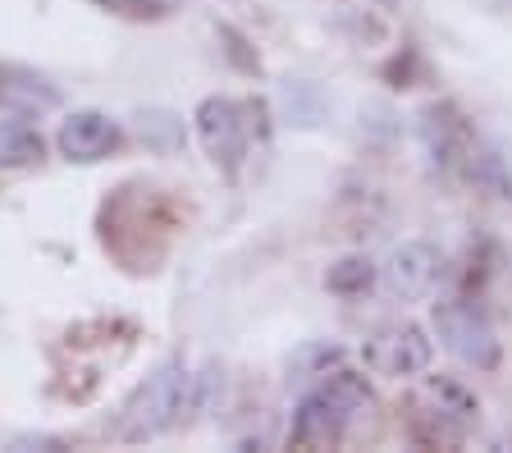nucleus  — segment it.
<instances>
[{"mask_svg": "<svg viewBox=\"0 0 512 453\" xmlns=\"http://www.w3.org/2000/svg\"><path fill=\"white\" fill-rule=\"evenodd\" d=\"M366 408H371V389H366L362 376H352V371L320 376V385L293 412V444H302V449H334Z\"/></svg>", "mask_w": 512, "mask_h": 453, "instance_id": "obj_1", "label": "nucleus"}, {"mask_svg": "<svg viewBox=\"0 0 512 453\" xmlns=\"http://www.w3.org/2000/svg\"><path fill=\"white\" fill-rule=\"evenodd\" d=\"M183 394H188V367L174 357V362L156 367L133 389V399L119 412V440L142 444V440H156L160 431H170L174 421H183Z\"/></svg>", "mask_w": 512, "mask_h": 453, "instance_id": "obj_2", "label": "nucleus"}, {"mask_svg": "<svg viewBox=\"0 0 512 453\" xmlns=\"http://www.w3.org/2000/svg\"><path fill=\"white\" fill-rule=\"evenodd\" d=\"M435 335L448 353L458 357L462 367L471 371H494L499 367V335H494L490 316L480 312L471 298H448V302H435Z\"/></svg>", "mask_w": 512, "mask_h": 453, "instance_id": "obj_3", "label": "nucleus"}, {"mask_svg": "<svg viewBox=\"0 0 512 453\" xmlns=\"http://www.w3.org/2000/svg\"><path fill=\"white\" fill-rule=\"evenodd\" d=\"M197 138H202L206 156L229 179H238V170L247 161V106L229 97H206L197 106Z\"/></svg>", "mask_w": 512, "mask_h": 453, "instance_id": "obj_4", "label": "nucleus"}, {"mask_svg": "<svg viewBox=\"0 0 512 453\" xmlns=\"http://www.w3.org/2000/svg\"><path fill=\"white\" fill-rule=\"evenodd\" d=\"M416 412L430 421L435 440H458V435H467L471 421H476L480 403L462 380L430 376V380H421V389H416Z\"/></svg>", "mask_w": 512, "mask_h": 453, "instance_id": "obj_5", "label": "nucleus"}, {"mask_svg": "<svg viewBox=\"0 0 512 453\" xmlns=\"http://www.w3.org/2000/svg\"><path fill=\"white\" fill-rule=\"evenodd\" d=\"M366 367L380 371V376H421V371L430 367V357H435V348H430L426 330L421 325H389V330H380L375 339H366L362 348Z\"/></svg>", "mask_w": 512, "mask_h": 453, "instance_id": "obj_6", "label": "nucleus"}, {"mask_svg": "<svg viewBox=\"0 0 512 453\" xmlns=\"http://www.w3.org/2000/svg\"><path fill=\"white\" fill-rule=\"evenodd\" d=\"M439 270H444V257H439L430 243H403V248L389 252V261H384V284H389V293L403 302H421L435 293L439 284Z\"/></svg>", "mask_w": 512, "mask_h": 453, "instance_id": "obj_7", "label": "nucleus"}, {"mask_svg": "<svg viewBox=\"0 0 512 453\" xmlns=\"http://www.w3.org/2000/svg\"><path fill=\"white\" fill-rule=\"evenodd\" d=\"M55 142H60L64 161L96 165V161H106L110 151L124 142V133H119V124L110 115H101V110H74V115L60 124Z\"/></svg>", "mask_w": 512, "mask_h": 453, "instance_id": "obj_8", "label": "nucleus"}, {"mask_svg": "<svg viewBox=\"0 0 512 453\" xmlns=\"http://www.w3.org/2000/svg\"><path fill=\"white\" fill-rule=\"evenodd\" d=\"M60 106V87L46 83L42 74H32L23 65H0V110L19 119H37L46 110Z\"/></svg>", "mask_w": 512, "mask_h": 453, "instance_id": "obj_9", "label": "nucleus"}, {"mask_svg": "<svg viewBox=\"0 0 512 453\" xmlns=\"http://www.w3.org/2000/svg\"><path fill=\"white\" fill-rule=\"evenodd\" d=\"M42 161V133L23 124L19 115L14 119H0V165L5 170H19V165Z\"/></svg>", "mask_w": 512, "mask_h": 453, "instance_id": "obj_10", "label": "nucleus"}, {"mask_svg": "<svg viewBox=\"0 0 512 453\" xmlns=\"http://www.w3.org/2000/svg\"><path fill=\"white\" fill-rule=\"evenodd\" d=\"M476 151L485 156V165L494 170L503 188H512V119H490L476 133Z\"/></svg>", "mask_w": 512, "mask_h": 453, "instance_id": "obj_11", "label": "nucleus"}, {"mask_svg": "<svg viewBox=\"0 0 512 453\" xmlns=\"http://www.w3.org/2000/svg\"><path fill=\"white\" fill-rule=\"evenodd\" d=\"M371 284H375V270H371V261H362V257L339 261V266H330V275H325V289L339 293V298H362Z\"/></svg>", "mask_w": 512, "mask_h": 453, "instance_id": "obj_12", "label": "nucleus"}, {"mask_svg": "<svg viewBox=\"0 0 512 453\" xmlns=\"http://www.w3.org/2000/svg\"><path fill=\"white\" fill-rule=\"evenodd\" d=\"M138 133L147 147L156 151H174L183 142V119L170 115V110H142L138 115Z\"/></svg>", "mask_w": 512, "mask_h": 453, "instance_id": "obj_13", "label": "nucleus"}]
</instances>
